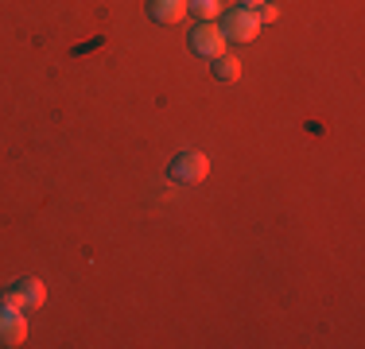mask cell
Returning <instances> with one entry per match:
<instances>
[{"instance_id":"1","label":"cell","mask_w":365,"mask_h":349,"mask_svg":"<svg viewBox=\"0 0 365 349\" xmlns=\"http://www.w3.org/2000/svg\"><path fill=\"white\" fill-rule=\"evenodd\" d=\"M0 303L4 307H12V311H39L43 303H47V287H43V279L36 276H28V279H20V283H12L4 295H0Z\"/></svg>"},{"instance_id":"2","label":"cell","mask_w":365,"mask_h":349,"mask_svg":"<svg viewBox=\"0 0 365 349\" xmlns=\"http://www.w3.org/2000/svg\"><path fill=\"white\" fill-rule=\"evenodd\" d=\"M171 182H179V187H198V182L210 174V160H206L202 152H179L175 160H171Z\"/></svg>"},{"instance_id":"3","label":"cell","mask_w":365,"mask_h":349,"mask_svg":"<svg viewBox=\"0 0 365 349\" xmlns=\"http://www.w3.org/2000/svg\"><path fill=\"white\" fill-rule=\"evenodd\" d=\"M218 28H222L225 39H233V43H253L260 35V20H257L253 8H233V12L222 16Z\"/></svg>"},{"instance_id":"4","label":"cell","mask_w":365,"mask_h":349,"mask_svg":"<svg viewBox=\"0 0 365 349\" xmlns=\"http://www.w3.org/2000/svg\"><path fill=\"white\" fill-rule=\"evenodd\" d=\"M225 35H222V28L214 20H198V28L190 31V47H195V55H202V58H218V55H225Z\"/></svg>"},{"instance_id":"5","label":"cell","mask_w":365,"mask_h":349,"mask_svg":"<svg viewBox=\"0 0 365 349\" xmlns=\"http://www.w3.org/2000/svg\"><path fill=\"white\" fill-rule=\"evenodd\" d=\"M24 342H28V314L12 311V307H4V303H0V345L16 349V345H24Z\"/></svg>"},{"instance_id":"6","label":"cell","mask_w":365,"mask_h":349,"mask_svg":"<svg viewBox=\"0 0 365 349\" xmlns=\"http://www.w3.org/2000/svg\"><path fill=\"white\" fill-rule=\"evenodd\" d=\"M190 12V0H148V16L155 24H179Z\"/></svg>"},{"instance_id":"7","label":"cell","mask_w":365,"mask_h":349,"mask_svg":"<svg viewBox=\"0 0 365 349\" xmlns=\"http://www.w3.org/2000/svg\"><path fill=\"white\" fill-rule=\"evenodd\" d=\"M214 78H218V82H237V78H241V58L218 55V58H214Z\"/></svg>"},{"instance_id":"8","label":"cell","mask_w":365,"mask_h":349,"mask_svg":"<svg viewBox=\"0 0 365 349\" xmlns=\"http://www.w3.org/2000/svg\"><path fill=\"white\" fill-rule=\"evenodd\" d=\"M190 12H195L198 20H218L222 4H218V0H190Z\"/></svg>"},{"instance_id":"9","label":"cell","mask_w":365,"mask_h":349,"mask_svg":"<svg viewBox=\"0 0 365 349\" xmlns=\"http://www.w3.org/2000/svg\"><path fill=\"white\" fill-rule=\"evenodd\" d=\"M253 12H257V20H260V24H272V20H280V12H276L272 4H260V8H253Z\"/></svg>"},{"instance_id":"10","label":"cell","mask_w":365,"mask_h":349,"mask_svg":"<svg viewBox=\"0 0 365 349\" xmlns=\"http://www.w3.org/2000/svg\"><path fill=\"white\" fill-rule=\"evenodd\" d=\"M260 4H268V0H241V8H260Z\"/></svg>"}]
</instances>
